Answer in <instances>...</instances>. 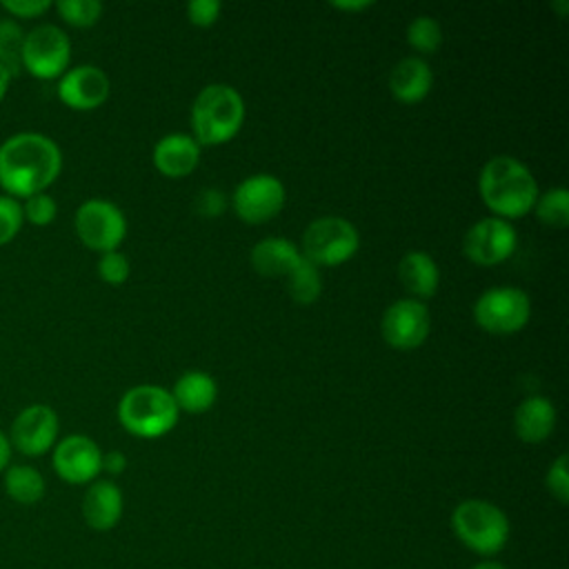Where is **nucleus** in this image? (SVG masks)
<instances>
[{
  "mask_svg": "<svg viewBox=\"0 0 569 569\" xmlns=\"http://www.w3.org/2000/svg\"><path fill=\"white\" fill-rule=\"evenodd\" d=\"M287 200L284 184L271 173H256L244 178L233 191V211L249 224H262L276 218Z\"/></svg>",
  "mask_w": 569,
  "mask_h": 569,
  "instance_id": "9d476101",
  "label": "nucleus"
},
{
  "mask_svg": "<svg viewBox=\"0 0 569 569\" xmlns=\"http://www.w3.org/2000/svg\"><path fill=\"white\" fill-rule=\"evenodd\" d=\"M4 493L18 505H36L42 500L47 482L31 465H9L2 476Z\"/></svg>",
  "mask_w": 569,
  "mask_h": 569,
  "instance_id": "5701e85b",
  "label": "nucleus"
},
{
  "mask_svg": "<svg viewBox=\"0 0 569 569\" xmlns=\"http://www.w3.org/2000/svg\"><path fill=\"white\" fill-rule=\"evenodd\" d=\"M62 171V151L53 138L20 131L0 144V187L11 198L47 191Z\"/></svg>",
  "mask_w": 569,
  "mask_h": 569,
  "instance_id": "f257e3e1",
  "label": "nucleus"
},
{
  "mask_svg": "<svg viewBox=\"0 0 569 569\" xmlns=\"http://www.w3.org/2000/svg\"><path fill=\"white\" fill-rule=\"evenodd\" d=\"M371 4H373V2H369V0H356V2H353V0H347V2H345V0H333V2H331V7L338 9V11H356V13L369 9Z\"/></svg>",
  "mask_w": 569,
  "mask_h": 569,
  "instance_id": "e433bc0d",
  "label": "nucleus"
},
{
  "mask_svg": "<svg viewBox=\"0 0 569 569\" xmlns=\"http://www.w3.org/2000/svg\"><path fill=\"white\" fill-rule=\"evenodd\" d=\"M71 42L69 36L56 24H38L24 33L22 42V71L38 80L60 78L69 69Z\"/></svg>",
  "mask_w": 569,
  "mask_h": 569,
  "instance_id": "6e6552de",
  "label": "nucleus"
},
{
  "mask_svg": "<svg viewBox=\"0 0 569 569\" xmlns=\"http://www.w3.org/2000/svg\"><path fill=\"white\" fill-rule=\"evenodd\" d=\"M58 413L49 405H29L11 422V449H18L22 456L29 458L42 456L58 442Z\"/></svg>",
  "mask_w": 569,
  "mask_h": 569,
  "instance_id": "ddd939ff",
  "label": "nucleus"
},
{
  "mask_svg": "<svg viewBox=\"0 0 569 569\" xmlns=\"http://www.w3.org/2000/svg\"><path fill=\"white\" fill-rule=\"evenodd\" d=\"M553 9H556L560 16H565V13L569 11V2H565V0H560V2H553Z\"/></svg>",
  "mask_w": 569,
  "mask_h": 569,
  "instance_id": "a19ab883",
  "label": "nucleus"
},
{
  "mask_svg": "<svg viewBox=\"0 0 569 569\" xmlns=\"http://www.w3.org/2000/svg\"><path fill=\"white\" fill-rule=\"evenodd\" d=\"M398 278L402 287L416 296V300L431 298L440 282V271L436 260L425 251H409L398 264Z\"/></svg>",
  "mask_w": 569,
  "mask_h": 569,
  "instance_id": "412c9836",
  "label": "nucleus"
},
{
  "mask_svg": "<svg viewBox=\"0 0 569 569\" xmlns=\"http://www.w3.org/2000/svg\"><path fill=\"white\" fill-rule=\"evenodd\" d=\"M516 244L518 236L511 222L496 216H487L473 222L462 240L465 256L480 267H493L505 262L516 251Z\"/></svg>",
  "mask_w": 569,
  "mask_h": 569,
  "instance_id": "9b49d317",
  "label": "nucleus"
},
{
  "mask_svg": "<svg viewBox=\"0 0 569 569\" xmlns=\"http://www.w3.org/2000/svg\"><path fill=\"white\" fill-rule=\"evenodd\" d=\"M433 73L427 60L418 56H407L389 73V91L396 100L405 104H416L431 91Z\"/></svg>",
  "mask_w": 569,
  "mask_h": 569,
  "instance_id": "6ab92c4d",
  "label": "nucleus"
},
{
  "mask_svg": "<svg viewBox=\"0 0 569 569\" xmlns=\"http://www.w3.org/2000/svg\"><path fill=\"white\" fill-rule=\"evenodd\" d=\"M56 473L69 485H87L102 471V451L89 436L71 433L53 445Z\"/></svg>",
  "mask_w": 569,
  "mask_h": 569,
  "instance_id": "4468645a",
  "label": "nucleus"
},
{
  "mask_svg": "<svg viewBox=\"0 0 569 569\" xmlns=\"http://www.w3.org/2000/svg\"><path fill=\"white\" fill-rule=\"evenodd\" d=\"M73 227L80 242L98 253L116 251L127 236L124 213L118 204L102 198L84 200L76 209Z\"/></svg>",
  "mask_w": 569,
  "mask_h": 569,
  "instance_id": "1a4fd4ad",
  "label": "nucleus"
},
{
  "mask_svg": "<svg viewBox=\"0 0 569 569\" xmlns=\"http://www.w3.org/2000/svg\"><path fill=\"white\" fill-rule=\"evenodd\" d=\"M360 247L358 229L340 216H325L313 222L302 233V258L320 267H338L356 256Z\"/></svg>",
  "mask_w": 569,
  "mask_h": 569,
  "instance_id": "423d86ee",
  "label": "nucleus"
},
{
  "mask_svg": "<svg viewBox=\"0 0 569 569\" xmlns=\"http://www.w3.org/2000/svg\"><path fill=\"white\" fill-rule=\"evenodd\" d=\"M56 213H58V202L47 191L24 198L22 218L29 220L31 224L47 227V224H51L56 220Z\"/></svg>",
  "mask_w": 569,
  "mask_h": 569,
  "instance_id": "c85d7f7f",
  "label": "nucleus"
},
{
  "mask_svg": "<svg viewBox=\"0 0 569 569\" xmlns=\"http://www.w3.org/2000/svg\"><path fill=\"white\" fill-rule=\"evenodd\" d=\"M480 198L496 218L513 220L527 216L538 198L533 173L513 156H493L478 178Z\"/></svg>",
  "mask_w": 569,
  "mask_h": 569,
  "instance_id": "f03ea898",
  "label": "nucleus"
},
{
  "mask_svg": "<svg viewBox=\"0 0 569 569\" xmlns=\"http://www.w3.org/2000/svg\"><path fill=\"white\" fill-rule=\"evenodd\" d=\"M9 82H11V76L7 73L4 67H0V102L4 100L7 91H9Z\"/></svg>",
  "mask_w": 569,
  "mask_h": 569,
  "instance_id": "58836bf2",
  "label": "nucleus"
},
{
  "mask_svg": "<svg viewBox=\"0 0 569 569\" xmlns=\"http://www.w3.org/2000/svg\"><path fill=\"white\" fill-rule=\"evenodd\" d=\"M193 209L202 218H218L227 209V193L216 187H204L193 200Z\"/></svg>",
  "mask_w": 569,
  "mask_h": 569,
  "instance_id": "473e14b6",
  "label": "nucleus"
},
{
  "mask_svg": "<svg viewBox=\"0 0 569 569\" xmlns=\"http://www.w3.org/2000/svg\"><path fill=\"white\" fill-rule=\"evenodd\" d=\"M178 407L171 391L158 385H136L118 402L120 425L138 438H160L178 422Z\"/></svg>",
  "mask_w": 569,
  "mask_h": 569,
  "instance_id": "20e7f679",
  "label": "nucleus"
},
{
  "mask_svg": "<svg viewBox=\"0 0 569 569\" xmlns=\"http://www.w3.org/2000/svg\"><path fill=\"white\" fill-rule=\"evenodd\" d=\"M124 467H127V458H124L122 451H107V453H102V469L107 473L118 476V473L124 471Z\"/></svg>",
  "mask_w": 569,
  "mask_h": 569,
  "instance_id": "c9c22d12",
  "label": "nucleus"
},
{
  "mask_svg": "<svg viewBox=\"0 0 569 569\" xmlns=\"http://www.w3.org/2000/svg\"><path fill=\"white\" fill-rule=\"evenodd\" d=\"M429 309L425 302L416 298H400L391 302L380 322L382 338L393 349H416L420 347L429 336Z\"/></svg>",
  "mask_w": 569,
  "mask_h": 569,
  "instance_id": "f8f14e48",
  "label": "nucleus"
},
{
  "mask_svg": "<svg viewBox=\"0 0 569 569\" xmlns=\"http://www.w3.org/2000/svg\"><path fill=\"white\" fill-rule=\"evenodd\" d=\"M284 280H287V293L298 305H311L322 293L320 269L316 264H311L309 260H305L302 256L291 267V271L284 276Z\"/></svg>",
  "mask_w": 569,
  "mask_h": 569,
  "instance_id": "b1692460",
  "label": "nucleus"
},
{
  "mask_svg": "<svg viewBox=\"0 0 569 569\" xmlns=\"http://www.w3.org/2000/svg\"><path fill=\"white\" fill-rule=\"evenodd\" d=\"M531 316V300L518 287H491L473 302V320L480 329L493 336L520 331Z\"/></svg>",
  "mask_w": 569,
  "mask_h": 569,
  "instance_id": "0eeeda50",
  "label": "nucleus"
},
{
  "mask_svg": "<svg viewBox=\"0 0 569 569\" xmlns=\"http://www.w3.org/2000/svg\"><path fill=\"white\" fill-rule=\"evenodd\" d=\"M22 27L13 18H0V67H4L11 78H16L22 71Z\"/></svg>",
  "mask_w": 569,
  "mask_h": 569,
  "instance_id": "a878e982",
  "label": "nucleus"
},
{
  "mask_svg": "<svg viewBox=\"0 0 569 569\" xmlns=\"http://www.w3.org/2000/svg\"><path fill=\"white\" fill-rule=\"evenodd\" d=\"M9 460H11V442H9V436L0 429V471L9 467Z\"/></svg>",
  "mask_w": 569,
  "mask_h": 569,
  "instance_id": "4c0bfd02",
  "label": "nucleus"
},
{
  "mask_svg": "<svg viewBox=\"0 0 569 569\" xmlns=\"http://www.w3.org/2000/svg\"><path fill=\"white\" fill-rule=\"evenodd\" d=\"M171 396L178 409L187 413H204L218 398V385L209 373L191 369L176 380Z\"/></svg>",
  "mask_w": 569,
  "mask_h": 569,
  "instance_id": "4be33fe9",
  "label": "nucleus"
},
{
  "mask_svg": "<svg viewBox=\"0 0 569 569\" xmlns=\"http://www.w3.org/2000/svg\"><path fill=\"white\" fill-rule=\"evenodd\" d=\"M129 258L124 253H120L118 249L116 251H107V253H100V260H98V276L102 282L107 284H122L127 278H129Z\"/></svg>",
  "mask_w": 569,
  "mask_h": 569,
  "instance_id": "7c9ffc66",
  "label": "nucleus"
},
{
  "mask_svg": "<svg viewBox=\"0 0 569 569\" xmlns=\"http://www.w3.org/2000/svg\"><path fill=\"white\" fill-rule=\"evenodd\" d=\"M22 222V204L11 196H0V247L20 233Z\"/></svg>",
  "mask_w": 569,
  "mask_h": 569,
  "instance_id": "c756f323",
  "label": "nucleus"
},
{
  "mask_svg": "<svg viewBox=\"0 0 569 569\" xmlns=\"http://www.w3.org/2000/svg\"><path fill=\"white\" fill-rule=\"evenodd\" d=\"M567 453H560L551 467L547 469V478H545V485L549 489V493L560 502V505H567L569 502V471H567Z\"/></svg>",
  "mask_w": 569,
  "mask_h": 569,
  "instance_id": "2f4dec72",
  "label": "nucleus"
},
{
  "mask_svg": "<svg viewBox=\"0 0 569 569\" xmlns=\"http://www.w3.org/2000/svg\"><path fill=\"white\" fill-rule=\"evenodd\" d=\"M556 407L545 396L525 398L513 411V431L527 445H538L553 433Z\"/></svg>",
  "mask_w": 569,
  "mask_h": 569,
  "instance_id": "a211bd4d",
  "label": "nucleus"
},
{
  "mask_svg": "<svg viewBox=\"0 0 569 569\" xmlns=\"http://www.w3.org/2000/svg\"><path fill=\"white\" fill-rule=\"evenodd\" d=\"M533 213L542 224L551 229H565L569 224V191L565 187H553L545 193H538Z\"/></svg>",
  "mask_w": 569,
  "mask_h": 569,
  "instance_id": "393cba45",
  "label": "nucleus"
},
{
  "mask_svg": "<svg viewBox=\"0 0 569 569\" xmlns=\"http://www.w3.org/2000/svg\"><path fill=\"white\" fill-rule=\"evenodd\" d=\"M122 491L111 480H93L82 498V518L96 531L113 529L122 518Z\"/></svg>",
  "mask_w": 569,
  "mask_h": 569,
  "instance_id": "dca6fc26",
  "label": "nucleus"
},
{
  "mask_svg": "<svg viewBox=\"0 0 569 569\" xmlns=\"http://www.w3.org/2000/svg\"><path fill=\"white\" fill-rule=\"evenodd\" d=\"M300 249L284 238H262L260 242L253 244L249 260L251 267L267 278H284L291 267L300 260Z\"/></svg>",
  "mask_w": 569,
  "mask_h": 569,
  "instance_id": "aec40b11",
  "label": "nucleus"
},
{
  "mask_svg": "<svg viewBox=\"0 0 569 569\" xmlns=\"http://www.w3.org/2000/svg\"><path fill=\"white\" fill-rule=\"evenodd\" d=\"M407 42L418 53H436L442 44V27L431 16H418L407 27Z\"/></svg>",
  "mask_w": 569,
  "mask_h": 569,
  "instance_id": "bb28decb",
  "label": "nucleus"
},
{
  "mask_svg": "<svg viewBox=\"0 0 569 569\" xmlns=\"http://www.w3.org/2000/svg\"><path fill=\"white\" fill-rule=\"evenodd\" d=\"M222 4L218 0H191L187 4V18L196 27H211L220 18Z\"/></svg>",
  "mask_w": 569,
  "mask_h": 569,
  "instance_id": "72a5a7b5",
  "label": "nucleus"
},
{
  "mask_svg": "<svg viewBox=\"0 0 569 569\" xmlns=\"http://www.w3.org/2000/svg\"><path fill=\"white\" fill-rule=\"evenodd\" d=\"M153 167L167 178H184L200 162V144L187 133H169L153 147Z\"/></svg>",
  "mask_w": 569,
  "mask_h": 569,
  "instance_id": "f3484780",
  "label": "nucleus"
},
{
  "mask_svg": "<svg viewBox=\"0 0 569 569\" xmlns=\"http://www.w3.org/2000/svg\"><path fill=\"white\" fill-rule=\"evenodd\" d=\"M451 529L456 538L478 556L502 551L511 531L507 513L498 505L480 498H469L456 505Z\"/></svg>",
  "mask_w": 569,
  "mask_h": 569,
  "instance_id": "39448f33",
  "label": "nucleus"
},
{
  "mask_svg": "<svg viewBox=\"0 0 569 569\" xmlns=\"http://www.w3.org/2000/svg\"><path fill=\"white\" fill-rule=\"evenodd\" d=\"M0 7L13 16V18H20V20H31V18H38L42 16L44 11L51 9V2L49 0H2Z\"/></svg>",
  "mask_w": 569,
  "mask_h": 569,
  "instance_id": "f704fd0d",
  "label": "nucleus"
},
{
  "mask_svg": "<svg viewBox=\"0 0 569 569\" xmlns=\"http://www.w3.org/2000/svg\"><path fill=\"white\" fill-rule=\"evenodd\" d=\"M242 120V96L231 84H207L204 89H200L191 104V138L204 147L222 144L240 131Z\"/></svg>",
  "mask_w": 569,
  "mask_h": 569,
  "instance_id": "7ed1b4c3",
  "label": "nucleus"
},
{
  "mask_svg": "<svg viewBox=\"0 0 569 569\" xmlns=\"http://www.w3.org/2000/svg\"><path fill=\"white\" fill-rule=\"evenodd\" d=\"M58 98L73 111L98 109L111 91L107 73L96 64H78L58 78Z\"/></svg>",
  "mask_w": 569,
  "mask_h": 569,
  "instance_id": "2eb2a0df",
  "label": "nucleus"
},
{
  "mask_svg": "<svg viewBox=\"0 0 569 569\" xmlns=\"http://www.w3.org/2000/svg\"><path fill=\"white\" fill-rule=\"evenodd\" d=\"M471 569H507L505 565H500L498 560H480L478 565H473Z\"/></svg>",
  "mask_w": 569,
  "mask_h": 569,
  "instance_id": "ea45409f",
  "label": "nucleus"
},
{
  "mask_svg": "<svg viewBox=\"0 0 569 569\" xmlns=\"http://www.w3.org/2000/svg\"><path fill=\"white\" fill-rule=\"evenodd\" d=\"M53 7L67 24L78 29L93 27L102 16V4L98 0H58Z\"/></svg>",
  "mask_w": 569,
  "mask_h": 569,
  "instance_id": "cd10ccee",
  "label": "nucleus"
}]
</instances>
